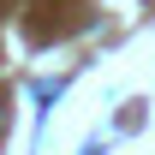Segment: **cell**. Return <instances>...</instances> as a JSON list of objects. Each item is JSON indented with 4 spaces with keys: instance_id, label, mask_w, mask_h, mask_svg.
<instances>
[{
    "instance_id": "6da1fadb",
    "label": "cell",
    "mask_w": 155,
    "mask_h": 155,
    "mask_svg": "<svg viewBox=\"0 0 155 155\" xmlns=\"http://www.w3.org/2000/svg\"><path fill=\"white\" fill-rule=\"evenodd\" d=\"M6 119H12V96H0V131H6Z\"/></svg>"
}]
</instances>
